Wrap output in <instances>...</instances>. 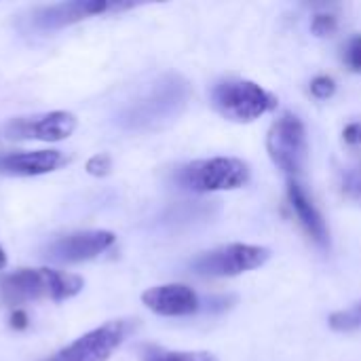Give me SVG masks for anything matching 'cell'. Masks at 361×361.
<instances>
[{
    "label": "cell",
    "instance_id": "obj_1",
    "mask_svg": "<svg viewBox=\"0 0 361 361\" xmlns=\"http://www.w3.org/2000/svg\"><path fill=\"white\" fill-rule=\"evenodd\" d=\"M82 277L53 269H19L0 281V300L6 307H19L32 300H68L82 290Z\"/></svg>",
    "mask_w": 361,
    "mask_h": 361
},
{
    "label": "cell",
    "instance_id": "obj_2",
    "mask_svg": "<svg viewBox=\"0 0 361 361\" xmlns=\"http://www.w3.org/2000/svg\"><path fill=\"white\" fill-rule=\"evenodd\" d=\"M214 110L233 123H254L277 108V97L254 80L226 78L212 89Z\"/></svg>",
    "mask_w": 361,
    "mask_h": 361
},
{
    "label": "cell",
    "instance_id": "obj_3",
    "mask_svg": "<svg viewBox=\"0 0 361 361\" xmlns=\"http://www.w3.org/2000/svg\"><path fill=\"white\" fill-rule=\"evenodd\" d=\"M267 152L275 167L288 176V180H298L307 165L309 140L305 123L294 112H283L275 118L267 133Z\"/></svg>",
    "mask_w": 361,
    "mask_h": 361
},
{
    "label": "cell",
    "instance_id": "obj_4",
    "mask_svg": "<svg viewBox=\"0 0 361 361\" xmlns=\"http://www.w3.org/2000/svg\"><path fill=\"white\" fill-rule=\"evenodd\" d=\"M178 182L195 192L237 190L250 182V165L235 157L192 161L178 171Z\"/></svg>",
    "mask_w": 361,
    "mask_h": 361
},
{
    "label": "cell",
    "instance_id": "obj_5",
    "mask_svg": "<svg viewBox=\"0 0 361 361\" xmlns=\"http://www.w3.org/2000/svg\"><path fill=\"white\" fill-rule=\"evenodd\" d=\"M271 258V252L260 245H247V243H231L216 247L212 252H205L197 256L190 267L201 277H237L243 273H250L254 269H260Z\"/></svg>",
    "mask_w": 361,
    "mask_h": 361
},
{
    "label": "cell",
    "instance_id": "obj_6",
    "mask_svg": "<svg viewBox=\"0 0 361 361\" xmlns=\"http://www.w3.org/2000/svg\"><path fill=\"white\" fill-rule=\"evenodd\" d=\"M184 93V82H180L178 78H163L161 82H157V87H152L146 97H142L125 112V123L129 127H148L152 123L165 121L178 114L186 97Z\"/></svg>",
    "mask_w": 361,
    "mask_h": 361
},
{
    "label": "cell",
    "instance_id": "obj_7",
    "mask_svg": "<svg viewBox=\"0 0 361 361\" xmlns=\"http://www.w3.org/2000/svg\"><path fill=\"white\" fill-rule=\"evenodd\" d=\"M125 336H127L125 322H108L82 334L80 338H76L74 343H70L47 361H108L110 355L121 347Z\"/></svg>",
    "mask_w": 361,
    "mask_h": 361
},
{
    "label": "cell",
    "instance_id": "obj_8",
    "mask_svg": "<svg viewBox=\"0 0 361 361\" xmlns=\"http://www.w3.org/2000/svg\"><path fill=\"white\" fill-rule=\"evenodd\" d=\"M76 129V116L72 112L55 110L36 116H19L6 123L4 133L11 140H40L61 142L68 140Z\"/></svg>",
    "mask_w": 361,
    "mask_h": 361
},
{
    "label": "cell",
    "instance_id": "obj_9",
    "mask_svg": "<svg viewBox=\"0 0 361 361\" xmlns=\"http://www.w3.org/2000/svg\"><path fill=\"white\" fill-rule=\"evenodd\" d=\"M131 2H108V0H74V2H59L51 6H40L32 13V23L38 30H59L82 21L93 15H104L108 11L131 8Z\"/></svg>",
    "mask_w": 361,
    "mask_h": 361
},
{
    "label": "cell",
    "instance_id": "obj_10",
    "mask_svg": "<svg viewBox=\"0 0 361 361\" xmlns=\"http://www.w3.org/2000/svg\"><path fill=\"white\" fill-rule=\"evenodd\" d=\"M114 241L116 237L110 231H80L49 243L44 256L53 262H85L104 254L114 245Z\"/></svg>",
    "mask_w": 361,
    "mask_h": 361
},
{
    "label": "cell",
    "instance_id": "obj_11",
    "mask_svg": "<svg viewBox=\"0 0 361 361\" xmlns=\"http://www.w3.org/2000/svg\"><path fill=\"white\" fill-rule=\"evenodd\" d=\"M142 302L157 315L163 317H184L192 315L199 309V296L192 288L184 283H167L150 288L142 294Z\"/></svg>",
    "mask_w": 361,
    "mask_h": 361
},
{
    "label": "cell",
    "instance_id": "obj_12",
    "mask_svg": "<svg viewBox=\"0 0 361 361\" xmlns=\"http://www.w3.org/2000/svg\"><path fill=\"white\" fill-rule=\"evenodd\" d=\"M70 157L59 150H34V152H11L0 157V173L4 176H19L32 178L57 171L59 167L68 165Z\"/></svg>",
    "mask_w": 361,
    "mask_h": 361
},
{
    "label": "cell",
    "instance_id": "obj_13",
    "mask_svg": "<svg viewBox=\"0 0 361 361\" xmlns=\"http://www.w3.org/2000/svg\"><path fill=\"white\" fill-rule=\"evenodd\" d=\"M288 201H290L300 226L305 228V233L319 247H328L330 245L328 224H326L322 212L317 209V205L313 203V199L309 197V192L305 190V186L298 180H288Z\"/></svg>",
    "mask_w": 361,
    "mask_h": 361
},
{
    "label": "cell",
    "instance_id": "obj_14",
    "mask_svg": "<svg viewBox=\"0 0 361 361\" xmlns=\"http://www.w3.org/2000/svg\"><path fill=\"white\" fill-rule=\"evenodd\" d=\"M328 324L336 332H355V330H361V300L355 302V305H351L349 309L332 313Z\"/></svg>",
    "mask_w": 361,
    "mask_h": 361
},
{
    "label": "cell",
    "instance_id": "obj_15",
    "mask_svg": "<svg viewBox=\"0 0 361 361\" xmlns=\"http://www.w3.org/2000/svg\"><path fill=\"white\" fill-rule=\"evenodd\" d=\"M341 190L347 199L361 203V163L349 165L341 173Z\"/></svg>",
    "mask_w": 361,
    "mask_h": 361
},
{
    "label": "cell",
    "instance_id": "obj_16",
    "mask_svg": "<svg viewBox=\"0 0 361 361\" xmlns=\"http://www.w3.org/2000/svg\"><path fill=\"white\" fill-rule=\"evenodd\" d=\"M146 361H216L207 353H184V351H163V349H148Z\"/></svg>",
    "mask_w": 361,
    "mask_h": 361
},
{
    "label": "cell",
    "instance_id": "obj_17",
    "mask_svg": "<svg viewBox=\"0 0 361 361\" xmlns=\"http://www.w3.org/2000/svg\"><path fill=\"white\" fill-rule=\"evenodd\" d=\"M338 30V19L332 13H317L311 21V32L319 38H328Z\"/></svg>",
    "mask_w": 361,
    "mask_h": 361
},
{
    "label": "cell",
    "instance_id": "obj_18",
    "mask_svg": "<svg viewBox=\"0 0 361 361\" xmlns=\"http://www.w3.org/2000/svg\"><path fill=\"white\" fill-rule=\"evenodd\" d=\"M311 93L317 99H330L336 93V82L330 76H317L311 80Z\"/></svg>",
    "mask_w": 361,
    "mask_h": 361
},
{
    "label": "cell",
    "instance_id": "obj_19",
    "mask_svg": "<svg viewBox=\"0 0 361 361\" xmlns=\"http://www.w3.org/2000/svg\"><path fill=\"white\" fill-rule=\"evenodd\" d=\"M110 169H112V159H110V154H106V152H99V154H95V157H91V159L87 161V173H91V176H95V178L108 176Z\"/></svg>",
    "mask_w": 361,
    "mask_h": 361
},
{
    "label": "cell",
    "instance_id": "obj_20",
    "mask_svg": "<svg viewBox=\"0 0 361 361\" xmlns=\"http://www.w3.org/2000/svg\"><path fill=\"white\" fill-rule=\"evenodd\" d=\"M345 61L351 70L361 72V36L360 38H353L347 49H345Z\"/></svg>",
    "mask_w": 361,
    "mask_h": 361
},
{
    "label": "cell",
    "instance_id": "obj_21",
    "mask_svg": "<svg viewBox=\"0 0 361 361\" xmlns=\"http://www.w3.org/2000/svg\"><path fill=\"white\" fill-rule=\"evenodd\" d=\"M343 140H345L349 146H361V121H355V123H351V125L345 127Z\"/></svg>",
    "mask_w": 361,
    "mask_h": 361
},
{
    "label": "cell",
    "instance_id": "obj_22",
    "mask_svg": "<svg viewBox=\"0 0 361 361\" xmlns=\"http://www.w3.org/2000/svg\"><path fill=\"white\" fill-rule=\"evenodd\" d=\"M11 328H15V330H25L27 328V315L21 309H15V313L11 315Z\"/></svg>",
    "mask_w": 361,
    "mask_h": 361
},
{
    "label": "cell",
    "instance_id": "obj_23",
    "mask_svg": "<svg viewBox=\"0 0 361 361\" xmlns=\"http://www.w3.org/2000/svg\"><path fill=\"white\" fill-rule=\"evenodd\" d=\"M6 267V254H4V250H2V245H0V271Z\"/></svg>",
    "mask_w": 361,
    "mask_h": 361
}]
</instances>
